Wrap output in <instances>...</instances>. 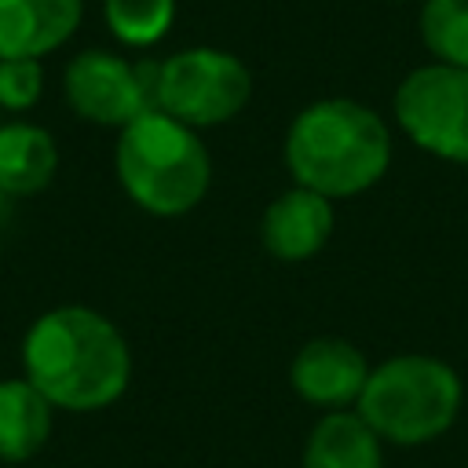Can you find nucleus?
Listing matches in <instances>:
<instances>
[{"mask_svg": "<svg viewBox=\"0 0 468 468\" xmlns=\"http://www.w3.org/2000/svg\"><path fill=\"white\" fill-rule=\"evenodd\" d=\"M22 377L66 413L113 406L132 384V347L95 307L62 303L22 333Z\"/></svg>", "mask_w": 468, "mask_h": 468, "instance_id": "obj_1", "label": "nucleus"}, {"mask_svg": "<svg viewBox=\"0 0 468 468\" xmlns=\"http://www.w3.org/2000/svg\"><path fill=\"white\" fill-rule=\"evenodd\" d=\"M285 168L296 186L329 201L377 186L391 165V132L377 110L355 99H318L285 132Z\"/></svg>", "mask_w": 468, "mask_h": 468, "instance_id": "obj_2", "label": "nucleus"}, {"mask_svg": "<svg viewBox=\"0 0 468 468\" xmlns=\"http://www.w3.org/2000/svg\"><path fill=\"white\" fill-rule=\"evenodd\" d=\"M113 172L135 208L176 219L205 201L212 157L190 124L161 110H146L117 132Z\"/></svg>", "mask_w": 468, "mask_h": 468, "instance_id": "obj_3", "label": "nucleus"}, {"mask_svg": "<svg viewBox=\"0 0 468 468\" xmlns=\"http://www.w3.org/2000/svg\"><path fill=\"white\" fill-rule=\"evenodd\" d=\"M461 377L431 355H395L369 369L355 402L362 420L395 446H424L446 435L461 413Z\"/></svg>", "mask_w": 468, "mask_h": 468, "instance_id": "obj_4", "label": "nucleus"}, {"mask_svg": "<svg viewBox=\"0 0 468 468\" xmlns=\"http://www.w3.org/2000/svg\"><path fill=\"white\" fill-rule=\"evenodd\" d=\"M252 99L249 66L223 48H183L157 62L154 110L197 128L234 121Z\"/></svg>", "mask_w": 468, "mask_h": 468, "instance_id": "obj_5", "label": "nucleus"}, {"mask_svg": "<svg viewBox=\"0 0 468 468\" xmlns=\"http://www.w3.org/2000/svg\"><path fill=\"white\" fill-rule=\"evenodd\" d=\"M399 128L424 154L468 165V69L428 62L410 69L391 99Z\"/></svg>", "mask_w": 468, "mask_h": 468, "instance_id": "obj_6", "label": "nucleus"}, {"mask_svg": "<svg viewBox=\"0 0 468 468\" xmlns=\"http://www.w3.org/2000/svg\"><path fill=\"white\" fill-rule=\"evenodd\" d=\"M157 62H128L106 48L77 51L62 69L66 106L99 128H124L139 113L154 110Z\"/></svg>", "mask_w": 468, "mask_h": 468, "instance_id": "obj_7", "label": "nucleus"}, {"mask_svg": "<svg viewBox=\"0 0 468 468\" xmlns=\"http://www.w3.org/2000/svg\"><path fill=\"white\" fill-rule=\"evenodd\" d=\"M369 380V362L366 355L340 336H314L307 340L292 366H289V384L292 391L322 410H347L358 402L362 388Z\"/></svg>", "mask_w": 468, "mask_h": 468, "instance_id": "obj_8", "label": "nucleus"}, {"mask_svg": "<svg viewBox=\"0 0 468 468\" xmlns=\"http://www.w3.org/2000/svg\"><path fill=\"white\" fill-rule=\"evenodd\" d=\"M333 223H336V216H333L329 197H322L307 186H289L263 208L260 245L282 263H300L325 249Z\"/></svg>", "mask_w": 468, "mask_h": 468, "instance_id": "obj_9", "label": "nucleus"}, {"mask_svg": "<svg viewBox=\"0 0 468 468\" xmlns=\"http://www.w3.org/2000/svg\"><path fill=\"white\" fill-rule=\"evenodd\" d=\"M84 22V0H0V58H48Z\"/></svg>", "mask_w": 468, "mask_h": 468, "instance_id": "obj_10", "label": "nucleus"}, {"mask_svg": "<svg viewBox=\"0 0 468 468\" xmlns=\"http://www.w3.org/2000/svg\"><path fill=\"white\" fill-rule=\"evenodd\" d=\"M58 172V143L44 124L4 121L0 124V190L18 201L51 186Z\"/></svg>", "mask_w": 468, "mask_h": 468, "instance_id": "obj_11", "label": "nucleus"}, {"mask_svg": "<svg viewBox=\"0 0 468 468\" xmlns=\"http://www.w3.org/2000/svg\"><path fill=\"white\" fill-rule=\"evenodd\" d=\"M380 442L358 410H329L303 442V468H384Z\"/></svg>", "mask_w": 468, "mask_h": 468, "instance_id": "obj_12", "label": "nucleus"}, {"mask_svg": "<svg viewBox=\"0 0 468 468\" xmlns=\"http://www.w3.org/2000/svg\"><path fill=\"white\" fill-rule=\"evenodd\" d=\"M55 424V406L26 380V377H4L0 380V461L22 464L33 461Z\"/></svg>", "mask_w": 468, "mask_h": 468, "instance_id": "obj_13", "label": "nucleus"}, {"mask_svg": "<svg viewBox=\"0 0 468 468\" xmlns=\"http://www.w3.org/2000/svg\"><path fill=\"white\" fill-rule=\"evenodd\" d=\"M102 22L117 44L150 48L168 37L176 0H102Z\"/></svg>", "mask_w": 468, "mask_h": 468, "instance_id": "obj_14", "label": "nucleus"}, {"mask_svg": "<svg viewBox=\"0 0 468 468\" xmlns=\"http://www.w3.org/2000/svg\"><path fill=\"white\" fill-rule=\"evenodd\" d=\"M417 26L435 62L468 69V0H420Z\"/></svg>", "mask_w": 468, "mask_h": 468, "instance_id": "obj_15", "label": "nucleus"}, {"mask_svg": "<svg viewBox=\"0 0 468 468\" xmlns=\"http://www.w3.org/2000/svg\"><path fill=\"white\" fill-rule=\"evenodd\" d=\"M44 95L40 58H0V110L29 113Z\"/></svg>", "mask_w": 468, "mask_h": 468, "instance_id": "obj_16", "label": "nucleus"}, {"mask_svg": "<svg viewBox=\"0 0 468 468\" xmlns=\"http://www.w3.org/2000/svg\"><path fill=\"white\" fill-rule=\"evenodd\" d=\"M11 219V197L0 190V230H4V223Z\"/></svg>", "mask_w": 468, "mask_h": 468, "instance_id": "obj_17", "label": "nucleus"}]
</instances>
